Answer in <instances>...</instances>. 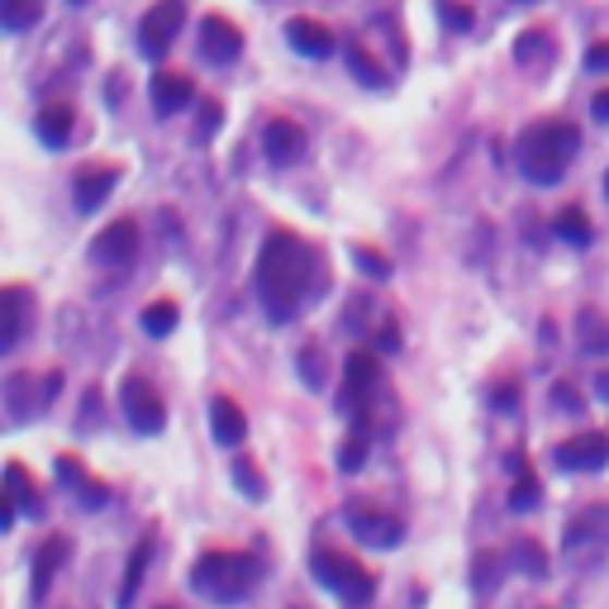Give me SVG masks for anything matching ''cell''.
<instances>
[{
	"label": "cell",
	"instance_id": "obj_27",
	"mask_svg": "<svg viewBox=\"0 0 609 609\" xmlns=\"http://www.w3.org/2000/svg\"><path fill=\"white\" fill-rule=\"evenodd\" d=\"M510 562L520 567L524 576H534V581H543V576H548V552H543L534 538H514V548H510Z\"/></svg>",
	"mask_w": 609,
	"mask_h": 609
},
{
	"label": "cell",
	"instance_id": "obj_15",
	"mask_svg": "<svg viewBox=\"0 0 609 609\" xmlns=\"http://www.w3.org/2000/svg\"><path fill=\"white\" fill-rule=\"evenodd\" d=\"M58 482L68 486V490H76L82 510H106L110 486H106V482H96V476H86V466L76 462V458H58Z\"/></svg>",
	"mask_w": 609,
	"mask_h": 609
},
{
	"label": "cell",
	"instance_id": "obj_14",
	"mask_svg": "<svg viewBox=\"0 0 609 609\" xmlns=\"http://www.w3.org/2000/svg\"><path fill=\"white\" fill-rule=\"evenodd\" d=\"M348 524H353L357 543H367V548H400V538H405L400 520L377 514V510H348Z\"/></svg>",
	"mask_w": 609,
	"mask_h": 609
},
{
	"label": "cell",
	"instance_id": "obj_24",
	"mask_svg": "<svg viewBox=\"0 0 609 609\" xmlns=\"http://www.w3.org/2000/svg\"><path fill=\"white\" fill-rule=\"evenodd\" d=\"M5 496L20 504V514H38V510H44V500H38V490L29 486V472H24L20 462L5 466Z\"/></svg>",
	"mask_w": 609,
	"mask_h": 609
},
{
	"label": "cell",
	"instance_id": "obj_23",
	"mask_svg": "<svg viewBox=\"0 0 609 609\" xmlns=\"http://www.w3.org/2000/svg\"><path fill=\"white\" fill-rule=\"evenodd\" d=\"M148 557H153V538H138V543H134V552H129V562H124L120 609H129V605H134V595H138V586H144V572H148Z\"/></svg>",
	"mask_w": 609,
	"mask_h": 609
},
{
	"label": "cell",
	"instance_id": "obj_3",
	"mask_svg": "<svg viewBox=\"0 0 609 609\" xmlns=\"http://www.w3.org/2000/svg\"><path fill=\"white\" fill-rule=\"evenodd\" d=\"M257 576H263V567H257L253 552H205L191 567V590L215 605H239L253 595Z\"/></svg>",
	"mask_w": 609,
	"mask_h": 609
},
{
	"label": "cell",
	"instance_id": "obj_46",
	"mask_svg": "<svg viewBox=\"0 0 609 609\" xmlns=\"http://www.w3.org/2000/svg\"><path fill=\"white\" fill-rule=\"evenodd\" d=\"M605 196H609V172H605Z\"/></svg>",
	"mask_w": 609,
	"mask_h": 609
},
{
	"label": "cell",
	"instance_id": "obj_9",
	"mask_svg": "<svg viewBox=\"0 0 609 609\" xmlns=\"http://www.w3.org/2000/svg\"><path fill=\"white\" fill-rule=\"evenodd\" d=\"M120 405L129 414V424H134L138 434H162V424H167V405H162V395L153 391V386L144 377H129L120 386Z\"/></svg>",
	"mask_w": 609,
	"mask_h": 609
},
{
	"label": "cell",
	"instance_id": "obj_19",
	"mask_svg": "<svg viewBox=\"0 0 609 609\" xmlns=\"http://www.w3.org/2000/svg\"><path fill=\"white\" fill-rule=\"evenodd\" d=\"M210 429H215V443L219 448H239L243 434H248V424H243V410L233 405V400L219 395L210 405Z\"/></svg>",
	"mask_w": 609,
	"mask_h": 609
},
{
	"label": "cell",
	"instance_id": "obj_45",
	"mask_svg": "<svg viewBox=\"0 0 609 609\" xmlns=\"http://www.w3.org/2000/svg\"><path fill=\"white\" fill-rule=\"evenodd\" d=\"M595 395H600L605 405H609V372H600V377H595Z\"/></svg>",
	"mask_w": 609,
	"mask_h": 609
},
{
	"label": "cell",
	"instance_id": "obj_10",
	"mask_svg": "<svg viewBox=\"0 0 609 609\" xmlns=\"http://www.w3.org/2000/svg\"><path fill=\"white\" fill-rule=\"evenodd\" d=\"M58 386H62L58 372H48V377H44V391H38V377H24V372H20V377H10L5 381V410H10V419H15V424L34 419V414L58 395Z\"/></svg>",
	"mask_w": 609,
	"mask_h": 609
},
{
	"label": "cell",
	"instance_id": "obj_34",
	"mask_svg": "<svg viewBox=\"0 0 609 609\" xmlns=\"http://www.w3.org/2000/svg\"><path fill=\"white\" fill-rule=\"evenodd\" d=\"M343 58H348V68L357 72V82H362V86H381V82H386V72H381L367 53H362L357 44H348V48H343Z\"/></svg>",
	"mask_w": 609,
	"mask_h": 609
},
{
	"label": "cell",
	"instance_id": "obj_30",
	"mask_svg": "<svg viewBox=\"0 0 609 609\" xmlns=\"http://www.w3.org/2000/svg\"><path fill=\"white\" fill-rule=\"evenodd\" d=\"M229 472H233V482H239L243 500H267V482L257 476L253 458H233V462H229Z\"/></svg>",
	"mask_w": 609,
	"mask_h": 609
},
{
	"label": "cell",
	"instance_id": "obj_17",
	"mask_svg": "<svg viewBox=\"0 0 609 609\" xmlns=\"http://www.w3.org/2000/svg\"><path fill=\"white\" fill-rule=\"evenodd\" d=\"M0 309H5L0 353H15L20 339H24V324H29V291H24V287H5V291H0Z\"/></svg>",
	"mask_w": 609,
	"mask_h": 609
},
{
	"label": "cell",
	"instance_id": "obj_31",
	"mask_svg": "<svg viewBox=\"0 0 609 609\" xmlns=\"http://www.w3.org/2000/svg\"><path fill=\"white\" fill-rule=\"evenodd\" d=\"M548 53H552V44H548V34L543 29H524L520 34V44H514V62H548Z\"/></svg>",
	"mask_w": 609,
	"mask_h": 609
},
{
	"label": "cell",
	"instance_id": "obj_32",
	"mask_svg": "<svg viewBox=\"0 0 609 609\" xmlns=\"http://www.w3.org/2000/svg\"><path fill=\"white\" fill-rule=\"evenodd\" d=\"M176 329V305L172 301H158L144 309V333H153V339H167V333Z\"/></svg>",
	"mask_w": 609,
	"mask_h": 609
},
{
	"label": "cell",
	"instance_id": "obj_41",
	"mask_svg": "<svg viewBox=\"0 0 609 609\" xmlns=\"http://www.w3.org/2000/svg\"><path fill=\"white\" fill-rule=\"evenodd\" d=\"M490 400H496L500 410H514L520 405V391H514V386H500V391H490Z\"/></svg>",
	"mask_w": 609,
	"mask_h": 609
},
{
	"label": "cell",
	"instance_id": "obj_29",
	"mask_svg": "<svg viewBox=\"0 0 609 609\" xmlns=\"http://www.w3.org/2000/svg\"><path fill=\"white\" fill-rule=\"evenodd\" d=\"M38 10H44V0H0V24H5L10 34H20L38 20Z\"/></svg>",
	"mask_w": 609,
	"mask_h": 609
},
{
	"label": "cell",
	"instance_id": "obj_26",
	"mask_svg": "<svg viewBox=\"0 0 609 609\" xmlns=\"http://www.w3.org/2000/svg\"><path fill=\"white\" fill-rule=\"evenodd\" d=\"M552 229H557V239L562 243H572V248H590V239H595V229H590V219H586V210H562L552 219Z\"/></svg>",
	"mask_w": 609,
	"mask_h": 609
},
{
	"label": "cell",
	"instance_id": "obj_28",
	"mask_svg": "<svg viewBox=\"0 0 609 609\" xmlns=\"http://www.w3.org/2000/svg\"><path fill=\"white\" fill-rule=\"evenodd\" d=\"M295 367H301V381L309 386V391H324V386H329V362H324V348L305 343L301 357H295Z\"/></svg>",
	"mask_w": 609,
	"mask_h": 609
},
{
	"label": "cell",
	"instance_id": "obj_43",
	"mask_svg": "<svg viewBox=\"0 0 609 609\" xmlns=\"http://www.w3.org/2000/svg\"><path fill=\"white\" fill-rule=\"evenodd\" d=\"M590 114H595V120H609V86H605L600 96L590 100Z\"/></svg>",
	"mask_w": 609,
	"mask_h": 609
},
{
	"label": "cell",
	"instance_id": "obj_8",
	"mask_svg": "<svg viewBox=\"0 0 609 609\" xmlns=\"http://www.w3.org/2000/svg\"><path fill=\"white\" fill-rule=\"evenodd\" d=\"M600 552H609V510L605 504H595V510L576 514V520L567 524V557H576V562H595Z\"/></svg>",
	"mask_w": 609,
	"mask_h": 609
},
{
	"label": "cell",
	"instance_id": "obj_35",
	"mask_svg": "<svg viewBox=\"0 0 609 609\" xmlns=\"http://www.w3.org/2000/svg\"><path fill=\"white\" fill-rule=\"evenodd\" d=\"M538 500H543V486L534 482V476H524V472H520V482L510 486V510H514V514H528Z\"/></svg>",
	"mask_w": 609,
	"mask_h": 609
},
{
	"label": "cell",
	"instance_id": "obj_6",
	"mask_svg": "<svg viewBox=\"0 0 609 609\" xmlns=\"http://www.w3.org/2000/svg\"><path fill=\"white\" fill-rule=\"evenodd\" d=\"M181 20H186V0H158V5L144 15L138 24V53L144 58H167V48H172V38L181 34Z\"/></svg>",
	"mask_w": 609,
	"mask_h": 609
},
{
	"label": "cell",
	"instance_id": "obj_16",
	"mask_svg": "<svg viewBox=\"0 0 609 609\" xmlns=\"http://www.w3.org/2000/svg\"><path fill=\"white\" fill-rule=\"evenodd\" d=\"M114 181H120V172H114V167H86V172H76V186H72L76 210H82V215L100 210V205H106V196L114 191Z\"/></svg>",
	"mask_w": 609,
	"mask_h": 609
},
{
	"label": "cell",
	"instance_id": "obj_40",
	"mask_svg": "<svg viewBox=\"0 0 609 609\" xmlns=\"http://www.w3.org/2000/svg\"><path fill=\"white\" fill-rule=\"evenodd\" d=\"M219 114H224V110H219V100H205V106H200V134H205V138H215Z\"/></svg>",
	"mask_w": 609,
	"mask_h": 609
},
{
	"label": "cell",
	"instance_id": "obj_20",
	"mask_svg": "<svg viewBox=\"0 0 609 609\" xmlns=\"http://www.w3.org/2000/svg\"><path fill=\"white\" fill-rule=\"evenodd\" d=\"M68 557H72L68 538H48L44 548H38V557H34V600H44V595H48V586H53V572L68 562Z\"/></svg>",
	"mask_w": 609,
	"mask_h": 609
},
{
	"label": "cell",
	"instance_id": "obj_21",
	"mask_svg": "<svg viewBox=\"0 0 609 609\" xmlns=\"http://www.w3.org/2000/svg\"><path fill=\"white\" fill-rule=\"evenodd\" d=\"M153 106H158V114H176L191 106V76L181 72H158L153 76Z\"/></svg>",
	"mask_w": 609,
	"mask_h": 609
},
{
	"label": "cell",
	"instance_id": "obj_39",
	"mask_svg": "<svg viewBox=\"0 0 609 609\" xmlns=\"http://www.w3.org/2000/svg\"><path fill=\"white\" fill-rule=\"evenodd\" d=\"M552 405H557V410H572V414H581V410H586V400H581L576 386L557 381V386H552Z\"/></svg>",
	"mask_w": 609,
	"mask_h": 609
},
{
	"label": "cell",
	"instance_id": "obj_37",
	"mask_svg": "<svg viewBox=\"0 0 609 609\" xmlns=\"http://www.w3.org/2000/svg\"><path fill=\"white\" fill-rule=\"evenodd\" d=\"M472 586L476 590H490V586H500V557H490V552H482V557H476V562H472Z\"/></svg>",
	"mask_w": 609,
	"mask_h": 609
},
{
	"label": "cell",
	"instance_id": "obj_47",
	"mask_svg": "<svg viewBox=\"0 0 609 609\" xmlns=\"http://www.w3.org/2000/svg\"><path fill=\"white\" fill-rule=\"evenodd\" d=\"M72 5H82V0H72Z\"/></svg>",
	"mask_w": 609,
	"mask_h": 609
},
{
	"label": "cell",
	"instance_id": "obj_48",
	"mask_svg": "<svg viewBox=\"0 0 609 609\" xmlns=\"http://www.w3.org/2000/svg\"><path fill=\"white\" fill-rule=\"evenodd\" d=\"M158 609H167V605H158Z\"/></svg>",
	"mask_w": 609,
	"mask_h": 609
},
{
	"label": "cell",
	"instance_id": "obj_5",
	"mask_svg": "<svg viewBox=\"0 0 609 609\" xmlns=\"http://www.w3.org/2000/svg\"><path fill=\"white\" fill-rule=\"evenodd\" d=\"M377 381H381L377 357L372 353L348 357V381H343V395H339V414H348L357 429H372V395H377Z\"/></svg>",
	"mask_w": 609,
	"mask_h": 609
},
{
	"label": "cell",
	"instance_id": "obj_4",
	"mask_svg": "<svg viewBox=\"0 0 609 609\" xmlns=\"http://www.w3.org/2000/svg\"><path fill=\"white\" fill-rule=\"evenodd\" d=\"M309 567H315V581H319V586L333 590L343 605H367L372 595H377V581H372V572H362L353 557H343V552L319 548Z\"/></svg>",
	"mask_w": 609,
	"mask_h": 609
},
{
	"label": "cell",
	"instance_id": "obj_1",
	"mask_svg": "<svg viewBox=\"0 0 609 609\" xmlns=\"http://www.w3.org/2000/svg\"><path fill=\"white\" fill-rule=\"evenodd\" d=\"M319 277V257L315 248H305L295 233L277 229L267 233L263 253H257V301H263V315L271 324H291L301 315L309 281ZM319 287V281H315Z\"/></svg>",
	"mask_w": 609,
	"mask_h": 609
},
{
	"label": "cell",
	"instance_id": "obj_36",
	"mask_svg": "<svg viewBox=\"0 0 609 609\" xmlns=\"http://www.w3.org/2000/svg\"><path fill=\"white\" fill-rule=\"evenodd\" d=\"M353 263L362 267V277H372V281L391 277V257H381L377 248H353Z\"/></svg>",
	"mask_w": 609,
	"mask_h": 609
},
{
	"label": "cell",
	"instance_id": "obj_44",
	"mask_svg": "<svg viewBox=\"0 0 609 609\" xmlns=\"http://www.w3.org/2000/svg\"><path fill=\"white\" fill-rule=\"evenodd\" d=\"M377 348H381V353H395V348H400V333H395V329L377 333Z\"/></svg>",
	"mask_w": 609,
	"mask_h": 609
},
{
	"label": "cell",
	"instance_id": "obj_25",
	"mask_svg": "<svg viewBox=\"0 0 609 609\" xmlns=\"http://www.w3.org/2000/svg\"><path fill=\"white\" fill-rule=\"evenodd\" d=\"M38 138H44L48 148H68L72 138V110L68 106H48L38 114Z\"/></svg>",
	"mask_w": 609,
	"mask_h": 609
},
{
	"label": "cell",
	"instance_id": "obj_22",
	"mask_svg": "<svg viewBox=\"0 0 609 609\" xmlns=\"http://www.w3.org/2000/svg\"><path fill=\"white\" fill-rule=\"evenodd\" d=\"M576 339L595 357L609 353V315H605V309H595V305L581 309V315H576Z\"/></svg>",
	"mask_w": 609,
	"mask_h": 609
},
{
	"label": "cell",
	"instance_id": "obj_12",
	"mask_svg": "<svg viewBox=\"0 0 609 609\" xmlns=\"http://www.w3.org/2000/svg\"><path fill=\"white\" fill-rule=\"evenodd\" d=\"M243 53V34L239 24H229L224 15H205L200 20V58L215 62V68H229L233 58Z\"/></svg>",
	"mask_w": 609,
	"mask_h": 609
},
{
	"label": "cell",
	"instance_id": "obj_7",
	"mask_svg": "<svg viewBox=\"0 0 609 609\" xmlns=\"http://www.w3.org/2000/svg\"><path fill=\"white\" fill-rule=\"evenodd\" d=\"M138 257V229L134 219H114L110 229H100L96 239H90V263L106 267V271H129Z\"/></svg>",
	"mask_w": 609,
	"mask_h": 609
},
{
	"label": "cell",
	"instance_id": "obj_2",
	"mask_svg": "<svg viewBox=\"0 0 609 609\" xmlns=\"http://www.w3.org/2000/svg\"><path fill=\"white\" fill-rule=\"evenodd\" d=\"M581 148V134L576 124L567 120H543L534 129H524L520 144H514V162H520L524 181H534V186H557L567 172V162L576 158Z\"/></svg>",
	"mask_w": 609,
	"mask_h": 609
},
{
	"label": "cell",
	"instance_id": "obj_33",
	"mask_svg": "<svg viewBox=\"0 0 609 609\" xmlns=\"http://www.w3.org/2000/svg\"><path fill=\"white\" fill-rule=\"evenodd\" d=\"M367 438H372V429H357V424H353L348 443L339 448V472H357V466L367 462Z\"/></svg>",
	"mask_w": 609,
	"mask_h": 609
},
{
	"label": "cell",
	"instance_id": "obj_18",
	"mask_svg": "<svg viewBox=\"0 0 609 609\" xmlns=\"http://www.w3.org/2000/svg\"><path fill=\"white\" fill-rule=\"evenodd\" d=\"M287 44L301 58H329L333 53V34L319 20H287Z\"/></svg>",
	"mask_w": 609,
	"mask_h": 609
},
{
	"label": "cell",
	"instance_id": "obj_11",
	"mask_svg": "<svg viewBox=\"0 0 609 609\" xmlns=\"http://www.w3.org/2000/svg\"><path fill=\"white\" fill-rule=\"evenodd\" d=\"M557 466L562 472H605L609 466V434H576L567 438V443H557Z\"/></svg>",
	"mask_w": 609,
	"mask_h": 609
},
{
	"label": "cell",
	"instance_id": "obj_38",
	"mask_svg": "<svg viewBox=\"0 0 609 609\" xmlns=\"http://www.w3.org/2000/svg\"><path fill=\"white\" fill-rule=\"evenodd\" d=\"M438 20H443V29H472V10L452 5V0H438Z\"/></svg>",
	"mask_w": 609,
	"mask_h": 609
},
{
	"label": "cell",
	"instance_id": "obj_42",
	"mask_svg": "<svg viewBox=\"0 0 609 609\" xmlns=\"http://www.w3.org/2000/svg\"><path fill=\"white\" fill-rule=\"evenodd\" d=\"M586 68H609V48L605 44H595L590 53H586Z\"/></svg>",
	"mask_w": 609,
	"mask_h": 609
},
{
	"label": "cell",
	"instance_id": "obj_13",
	"mask_svg": "<svg viewBox=\"0 0 609 609\" xmlns=\"http://www.w3.org/2000/svg\"><path fill=\"white\" fill-rule=\"evenodd\" d=\"M263 153H267L271 167L301 162V153H305V129L291 124V120H271V124L263 129Z\"/></svg>",
	"mask_w": 609,
	"mask_h": 609
}]
</instances>
